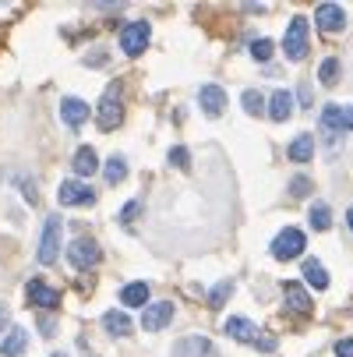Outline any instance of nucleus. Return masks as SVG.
I'll return each mask as SVG.
<instances>
[{
    "label": "nucleus",
    "instance_id": "f257e3e1",
    "mask_svg": "<svg viewBox=\"0 0 353 357\" xmlns=\"http://www.w3.org/2000/svg\"><path fill=\"white\" fill-rule=\"evenodd\" d=\"M120 82H113L110 89H107V96L99 99V107H95V121H99V128L103 131H113V128H120L124 124V103H120Z\"/></svg>",
    "mask_w": 353,
    "mask_h": 357
},
{
    "label": "nucleus",
    "instance_id": "f03ea898",
    "mask_svg": "<svg viewBox=\"0 0 353 357\" xmlns=\"http://www.w3.org/2000/svg\"><path fill=\"white\" fill-rule=\"evenodd\" d=\"M283 50L290 61H304L308 57V22L304 18H293L286 36H283Z\"/></svg>",
    "mask_w": 353,
    "mask_h": 357
},
{
    "label": "nucleus",
    "instance_id": "7ed1b4c3",
    "mask_svg": "<svg viewBox=\"0 0 353 357\" xmlns=\"http://www.w3.org/2000/svg\"><path fill=\"white\" fill-rule=\"evenodd\" d=\"M304 244H308L304 234H300L297 227H286V230L272 241V255H276L279 262H290V259H297V255L304 251Z\"/></svg>",
    "mask_w": 353,
    "mask_h": 357
},
{
    "label": "nucleus",
    "instance_id": "20e7f679",
    "mask_svg": "<svg viewBox=\"0 0 353 357\" xmlns=\"http://www.w3.org/2000/svg\"><path fill=\"white\" fill-rule=\"evenodd\" d=\"M148 39H152V29H148L145 22H131V25L120 32V50H124L127 57H138V54H145Z\"/></svg>",
    "mask_w": 353,
    "mask_h": 357
},
{
    "label": "nucleus",
    "instance_id": "39448f33",
    "mask_svg": "<svg viewBox=\"0 0 353 357\" xmlns=\"http://www.w3.org/2000/svg\"><path fill=\"white\" fill-rule=\"evenodd\" d=\"M57 251H61V220L49 216L46 227H42V237H39V262L42 266L57 262Z\"/></svg>",
    "mask_w": 353,
    "mask_h": 357
},
{
    "label": "nucleus",
    "instance_id": "423d86ee",
    "mask_svg": "<svg viewBox=\"0 0 353 357\" xmlns=\"http://www.w3.org/2000/svg\"><path fill=\"white\" fill-rule=\"evenodd\" d=\"M68 259H71L78 269H92V266L99 262V244L88 241V237H78V241H71V248H68Z\"/></svg>",
    "mask_w": 353,
    "mask_h": 357
},
{
    "label": "nucleus",
    "instance_id": "0eeeda50",
    "mask_svg": "<svg viewBox=\"0 0 353 357\" xmlns=\"http://www.w3.org/2000/svg\"><path fill=\"white\" fill-rule=\"evenodd\" d=\"M25 294H29V301L36 304V308H46V312L61 304V294H57L54 287H46V280H29Z\"/></svg>",
    "mask_w": 353,
    "mask_h": 357
},
{
    "label": "nucleus",
    "instance_id": "6e6552de",
    "mask_svg": "<svg viewBox=\"0 0 353 357\" xmlns=\"http://www.w3.org/2000/svg\"><path fill=\"white\" fill-rule=\"evenodd\" d=\"M61 202L64 206H92L95 202V191L81 181H64L61 184Z\"/></svg>",
    "mask_w": 353,
    "mask_h": 357
},
{
    "label": "nucleus",
    "instance_id": "1a4fd4ad",
    "mask_svg": "<svg viewBox=\"0 0 353 357\" xmlns=\"http://www.w3.org/2000/svg\"><path fill=\"white\" fill-rule=\"evenodd\" d=\"M198 103H201V110H205L209 117H223V110H226V92H223L219 85H201Z\"/></svg>",
    "mask_w": 353,
    "mask_h": 357
},
{
    "label": "nucleus",
    "instance_id": "9d476101",
    "mask_svg": "<svg viewBox=\"0 0 353 357\" xmlns=\"http://www.w3.org/2000/svg\"><path fill=\"white\" fill-rule=\"evenodd\" d=\"M315 22H318L322 32H343V29H346V15H343L339 4H322V8L315 11Z\"/></svg>",
    "mask_w": 353,
    "mask_h": 357
},
{
    "label": "nucleus",
    "instance_id": "9b49d317",
    "mask_svg": "<svg viewBox=\"0 0 353 357\" xmlns=\"http://www.w3.org/2000/svg\"><path fill=\"white\" fill-rule=\"evenodd\" d=\"M170 319H173V304H170V301H159V304H152V308L141 315V326H145L148 333H156V329L170 326Z\"/></svg>",
    "mask_w": 353,
    "mask_h": 357
},
{
    "label": "nucleus",
    "instance_id": "f8f14e48",
    "mask_svg": "<svg viewBox=\"0 0 353 357\" xmlns=\"http://www.w3.org/2000/svg\"><path fill=\"white\" fill-rule=\"evenodd\" d=\"M177 357H219V354H216V347L205 336H187V340H180Z\"/></svg>",
    "mask_w": 353,
    "mask_h": 357
},
{
    "label": "nucleus",
    "instance_id": "ddd939ff",
    "mask_svg": "<svg viewBox=\"0 0 353 357\" xmlns=\"http://www.w3.org/2000/svg\"><path fill=\"white\" fill-rule=\"evenodd\" d=\"M322 131L329 135L332 145L339 142V135L346 131V124H343V107H332V103H329V107L322 110Z\"/></svg>",
    "mask_w": 353,
    "mask_h": 357
},
{
    "label": "nucleus",
    "instance_id": "4468645a",
    "mask_svg": "<svg viewBox=\"0 0 353 357\" xmlns=\"http://www.w3.org/2000/svg\"><path fill=\"white\" fill-rule=\"evenodd\" d=\"M61 117L68 128H81L88 121V103H81V99H64L61 103Z\"/></svg>",
    "mask_w": 353,
    "mask_h": 357
},
{
    "label": "nucleus",
    "instance_id": "2eb2a0df",
    "mask_svg": "<svg viewBox=\"0 0 353 357\" xmlns=\"http://www.w3.org/2000/svg\"><path fill=\"white\" fill-rule=\"evenodd\" d=\"M286 304H290V312H297V315H311V297L304 294L300 283H286Z\"/></svg>",
    "mask_w": 353,
    "mask_h": 357
},
{
    "label": "nucleus",
    "instance_id": "dca6fc26",
    "mask_svg": "<svg viewBox=\"0 0 353 357\" xmlns=\"http://www.w3.org/2000/svg\"><path fill=\"white\" fill-rule=\"evenodd\" d=\"M74 170H78V177H92V174L99 170V156H95V149L81 145V149L74 152Z\"/></svg>",
    "mask_w": 353,
    "mask_h": 357
},
{
    "label": "nucleus",
    "instance_id": "f3484780",
    "mask_svg": "<svg viewBox=\"0 0 353 357\" xmlns=\"http://www.w3.org/2000/svg\"><path fill=\"white\" fill-rule=\"evenodd\" d=\"M315 156V138L311 135H297L293 142H290V160L293 163H308Z\"/></svg>",
    "mask_w": 353,
    "mask_h": 357
},
{
    "label": "nucleus",
    "instance_id": "a211bd4d",
    "mask_svg": "<svg viewBox=\"0 0 353 357\" xmlns=\"http://www.w3.org/2000/svg\"><path fill=\"white\" fill-rule=\"evenodd\" d=\"M290 110H293V96H290L286 89L272 92V99H269V114H272V121H286Z\"/></svg>",
    "mask_w": 353,
    "mask_h": 357
},
{
    "label": "nucleus",
    "instance_id": "6ab92c4d",
    "mask_svg": "<svg viewBox=\"0 0 353 357\" xmlns=\"http://www.w3.org/2000/svg\"><path fill=\"white\" fill-rule=\"evenodd\" d=\"M226 333H230L233 340H240V343H258V329L251 326L247 319H230V322H226Z\"/></svg>",
    "mask_w": 353,
    "mask_h": 357
},
{
    "label": "nucleus",
    "instance_id": "aec40b11",
    "mask_svg": "<svg viewBox=\"0 0 353 357\" xmlns=\"http://www.w3.org/2000/svg\"><path fill=\"white\" fill-rule=\"evenodd\" d=\"M103 326H107V333H110V336H120V340H124V336H131V329H134V326H131V319H127L124 312H107Z\"/></svg>",
    "mask_w": 353,
    "mask_h": 357
},
{
    "label": "nucleus",
    "instance_id": "412c9836",
    "mask_svg": "<svg viewBox=\"0 0 353 357\" xmlns=\"http://www.w3.org/2000/svg\"><path fill=\"white\" fill-rule=\"evenodd\" d=\"M0 354L4 357H22L25 354V329H11L4 340H0Z\"/></svg>",
    "mask_w": 353,
    "mask_h": 357
},
{
    "label": "nucleus",
    "instance_id": "4be33fe9",
    "mask_svg": "<svg viewBox=\"0 0 353 357\" xmlns=\"http://www.w3.org/2000/svg\"><path fill=\"white\" fill-rule=\"evenodd\" d=\"M120 301L127 304V308H141V304L148 301V283H127L120 290Z\"/></svg>",
    "mask_w": 353,
    "mask_h": 357
},
{
    "label": "nucleus",
    "instance_id": "5701e85b",
    "mask_svg": "<svg viewBox=\"0 0 353 357\" xmlns=\"http://www.w3.org/2000/svg\"><path fill=\"white\" fill-rule=\"evenodd\" d=\"M304 280L315 287V290H325L329 287V273L322 269V262H315V259H308L304 262Z\"/></svg>",
    "mask_w": 353,
    "mask_h": 357
},
{
    "label": "nucleus",
    "instance_id": "b1692460",
    "mask_svg": "<svg viewBox=\"0 0 353 357\" xmlns=\"http://www.w3.org/2000/svg\"><path fill=\"white\" fill-rule=\"evenodd\" d=\"M124 174H127V163H124L120 156H113V160L107 163V170H103L107 184H120V181H124Z\"/></svg>",
    "mask_w": 353,
    "mask_h": 357
},
{
    "label": "nucleus",
    "instance_id": "393cba45",
    "mask_svg": "<svg viewBox=\"0 0 353 357\" xmlns=\"http://www.w3.org/2000/svg\"><path fill=\"white\" fill-rule=\"evenodd\" d=\"M244 110L258 117V114L265 110V99H262V92H255V89H247V92H244Z\"/></svg>",
    "mask_w": 353,
    "mask_h": 357
},
{
    "label": "nucleus",
    "instance_id": "a878e982",
    "mask_svg": "<svg viewBox=\"0 0 353 357\" xmlns=\"http://www.w3.org/2000/svg\"><path fill=\"white\" fill-rule=\"evenodd\" d=\"M311 227H315V230H329V227H332L329 206H315V209H311Z\"/></svg>",
    "mask_w": 353,
    "mask_h": 357
},
{
    "label": "nucleus",
    "instance_id": "bb28decb",
    "mask_svg": "<svg viewBox=\"0 0 353 357\" xmlns=\"http://www.w3.org/2000/svg\"><path fill=\"white\" fill-rule=\"evenodd\" d=\"M251 57L265 64L272 57V39H255V43H251Z\"/></svg>",
    "mask_w": 353,
    "mask_h": 357
},
{
    "label": "nucleus",
    "instance_id": "cd10ccee",
    "mask_svg": "<svg viewBox=\"0 0 353 357\" xmlns=\"http://www.w3.org/2000/svg\"><path fill=\"white\" fill-rule=\"evenodd\" d=\"M336 75H339V61H336V57L322 61V68H318V78H322V85H332V82H336Z\"/></svg>",
    "mask_w": 353,
    "mask_h": 357
},
{
    "label": "nucleus",
    "instance_id": "c85d7f7f",
    "mask_svg": "<svg viewBox=\"0 0 353 357\" xmlns=\"http://www.w3.org/2000/svg\"><path fill=\"white\" fill-rule=\"evenodd\" d=\"M170 163H173V167H180V170H187V167H191V152H187L184 145L170 149Z\"/></svg>",
    "mask_w": 353,
    "mask_h": 357
},
{
    "label": "nucleus",
    "instance_id": "c756f323",
    "mask_svg": "<svg viewBox=\"0 0 353 357\" xmlns=\"http://www.w3.org/2000/svg\"><path fill=\"white\" fill-rule=\"evenodd\" d=\"M230 290H233L230 283H219V287L212 290V297H209V304H212V308H219V304H223V301L230 297Z\"/></svg>",
    "mask_w": 353,
    "mask_h": 357
},
{
    "label": "nucleus",
    "instance_id": "7c9ffc66",
    "mask_svg": "<svg viewBox=\"0 0 353 357\" xmlns=\"http://www.w3.org/2000/svg\"><path fill=\"white\" fill-rule=\"evenodd\" d=\"M336 357H353V340H339L336 343Z\"/></svg>",
    "mask_w": 353,
    "mask_h": 357
},
{
    "label": "nucleus",
    "instance_id": "2f4dec72",
    "mask_svg": "<svg viewBox=\"0 0 353 357\" xmlns=\"http://www.w3.org/2000/svg\"><path fill=\"white\" fill-rule=\"evenodd\" d=\"M255 347L269 354V350H276V340H272V336H258V343H255Z\"/></svg>",
    "mask_w": 353,
    "mask_h": 357
},
{
    "label": "nucleus",
    "instance_id": "473e14b6",
    "mask_svg": "<svg viewBox=\"0 0 353 357\" xmlns=\"http://www.w3.org/2000/svg\"><path fill=\"white\" fill-rule=\"evenodd\" d=\"M134 213H138V202H131L127 209H120V220H134Z\"/></svg>",
    "mask_w": 353,
    "mask_h": 357
},
{
    "label": "nucleus",
    "instance_id": "72a5a7b5",
    "mask_svg": "<svg viewBox=\"0 0 353 357\" xmlns=\"http://www.w3.org/2000/svg\"><path fill=\"white\" fill-rule=\"evenodd\" d=\"M343 124H346V131H353V107L343 110Z\"/></svg>",
    "mask_w": 353,
    "mask_h": 357
},
{
    "label": "nucleus",
    "instance_id": "f704fd0d",
    "mask_svg": "<svg viewBox=\"0 0 353 357\" xmlns=\"http://www.w3.org/2000/svg\"><path fill=\"white\" fill-rule=\"evenodd\" d=\"M308 188H311L308 181H293V184H290V191H293V195H300V191H308Z\"/></svg>",
    "mask_w": 353,
    "mask_h": 357
},
{
    "label": "nucleus",
    "instance_id": "c9c22d12",
    "mask_svg": "<svg viewBox=\"0 0 353 357\" xmlns=\"http://www.w3.org/2000/svg\"><path fill=\"white\" fill-rule=\"evenodd\" d=\"M346 223H350V230H353V209H350V213H346Z\"/></svg>",
    "mask_w": 353,
    "mask_h": 357
},
{
    "label": "nucleus",
    "instance_id": "e433bc0d",
    "mask_svg": "<svg viewBox=\"0 0 353 357\" xmlns=\"http://www.w3.org/2000/svg\"><path fill=\"white\" fill-rule=\"evenodd\" d=\"M4 319H8V315H4V308H0V329H4Z\"/></svg>",
    "mask_w": 353,
    "mask_h": 357
}]
</instances>
